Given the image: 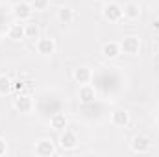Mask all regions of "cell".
<instances>
[{"mask_svg": "<svg viewBox=\"0 0 159 157\" xmlns=\"http://www.w3.org/2000/svg\"><path fill=\"white\" fill-rule=\"evenodd\" d=\"M129 146H131V150H133L135 154H148V152L152 150L154 142H152V139H150L148 135L139 133V135H135V137L131 139Z\"/></svg>", "mask_w": 159, "mask_h": 157, "instance_id": "6da1fadb", "label": "cell"}, {"mask_svg": "<svg viewBox=\"0 0 159 157\" xmlns=\"http://www.w3.org/2000/svg\"><path fill=\"white\" fill-rule=\"evenodd\" d=\"M11 11H13V17H15L19 22H26V20H30L32 15H34V7H32V4H28V2H15L13 7H11Z\"/></svg>", "mask_w": 159, "mask_h": 157, "instance_id": "7a4b0ae2", "label": "cell"}, {"mask_svg": "<svg viewBox=\"0 0 159 157\" xmlns=\"http://www.w3.org/2000/svg\"><path fill=\"white\" fill-rule=\"evenodd\" d=\"M141 50V39L137 35H128L120 41V52L128 56H137Z\"/></svg>", "mask_w": 159, "mask_h": 157, "instance_id": "3957f363", "label": "cell"}, {"mask_svg": "<svg viewBox=\"0 0 159 157\" xmlns=\"http://www.w3.org/2000/svg\"><path fill=\"white\" fill-rule=\"evenodd\" d=\"M13 109H15L17 113H20V115L32 113V109H34V100H32V96H30V94H19V96L15 98V102H13Z\"/></svg>", "mask_w": 159, "mask_h": 157, "instance_id": "277c9868", "label": "cell"}, {"mask_svg": "<svg viewBox=\"0 0 159 157\" xmlns=\"http://www.w3.org/2000/svg\"><path fill=\"white\" fill-rule=\"evenodd\" d=\"M102 17L107 22H120L124 19V13H122V7H120L119 4H107L102 9Z\"/></svg>", "mask_w": 159, "mask_h": 157, "instance_id": "5b68a950", "label": "cell"}, {"mask_svg": "<svg viewBox=\"0 0 159 157\" xmlns=\"http://www.w3.org/2000/svg\"><path fill=\"white\" fill-rule=\"evenodd\" d=\"M78 135L74 133V131H69V129H63V133H61V137H59V146L65 150V152H70V150H74L76 146H78Z\"/></svg>", "mask_w": 159, "mask_h": 157, "instance_id": "8992f818", "label": "cell"}, {"mask_svg": "<svg viewBox=\"0 0 159 157\" xmlns=\"http://www.w3.org/2000/svg\"><path fill=\"white\" fill-rule=\"evenodd\" d=\"M35 48H37V54H41V56H54L56 54V41L50 37H39L35 41Z\"/></svg>", "mask_w": 159, "mask_h": 157, "instance_id": "52a82bcc", "label": "cell"}, {"mask_svg": "<svg viewBox=\"0 0 159 157\" xmlns=\"http://www.w3.org/2000/svg\"><path fill=\"white\" fill-rule=\"evenodd\" d=\"M56 154V144L52 139H41L35 144V155L39 157H50Z\"/></svg>", "mask_w": 159, "mask_h": 157, "instance_id": "ba28073f", "label": "cell"}, {"mask_svg": "<svg viewBox=\"0 0 159 157\" xmlns=\"http://www.w3.org/2000/svg\"><path fill=\"white\" fill-rule=\"evenodd\" d=\"M7 39L13 41V43H20V41L26 39V26L22 22H17V24H11L7 28Z\"/></svg>", "mask_w": 159, "mask_h": 157, "instance_id": "9c48e42d", "label": "cell"}, {"mask_svg": "<svg viewBox=\"0 0 159 157\" xmlns=\"http://www.w3.org/2000/svg\"><path fill=\"white\" fill-rule=\"evenodd\" d=\"M78 98H80L81 104H91V102H94V98H96V89H94L91 83H83V85H80Z\"/></svg>", "mask_w": 159, "mask_h": 157, "instance_id": "30bf717a", "label": "cell"}, {"mask_svg": "<svg viewBox=\"0 0 159 157\" xmlns=\"http://www.w3.org/2000/svg\"><path fill=\"white\" fill-rule=\"evenodd\" d=\"M120 54V43H115V41H109V43H106L104 46H102V56L106 57V59H115V57H119Z\"/></svg>", "mask_w": 159, "mask_h": 157, "instance_id": "8fae6325", "label": "cell"}, {"mask_svg": "<svg viewBox=\"0 0 159 157\" xmlns=\"http://www.w3.org/2000/svg\"><path fill=\"white\" fill-rule=\"evenodd\" d=\"M72 78H74L76 83L83 85V83H89V81L93 79V72H91V69H89V67H78V69H74Z\"/></svg>", "mask_w": 159, "mask_h": 157, "instance_id": "7c38bea8", "label": "cell"}, {"mask_svg": "<svg viewBox=\"0 0 159 157\" xmlns=\"http://www.w3.org/2000/svg\"><path fill=\"white\" fill-rule=\"evenodd\" d=\"M122 13L128 20H137L141 17V6L137 2H128L124 7H122Z\"/></svg>", "mask_w": 159, "mask_h": 157, "instance_id": "4fadbf2b", "label": "cell"}, {"mask_svg": "<svg viewBox=\"0 0 159 157\" xmlns=\"http://www.w3.org/2000/svg\"><path fill=\"white\" fill-rule=\"evenodd\" d=\"M111 122H113V126H117V128H126V126L129 124V113H128L126 109H117V111L113 113V117H111Z\"/></svg>", "mask_w": 159, "mask_h": 157, "instance_id": "5bb4252c", "label": "cell"}, {"mask_svg": "<svg viewBox=\"0 0 159 157\" xmlns=\"http://www.w3.org/2000/svg\"><path fill=\"white\" fill-rule=\"evenodd\" d=\"M74 9L72 7H69V6H63V7H59L57 9V20L61 22V24H70L72 20H74Z\"/></svg>", "mask_w": 159, "mask_h": 157, "instance_id": "9a60e30c", "label": "cell"}, {"mask_svg": "<svg viewBox=\"0 0 159 157\" xmlns=\"http://www.w3.org/2000/svg\"><path fill=\"white\" fill-rule=\"evenodd\" d=\"M50 126H52V129H56V131H63V129L67 128V118H65V115L56 113L54 117L50 118Z\"/></svg>", "mask_w": 159, "mask_h": 157, "instance_id": "2e32d148", "label": "cell"}, {"mask_svg": "<svg viewBox=\"0 0 159 157\" xmlns=\"http://www.w3.org/2000/svg\"><path fill=\"white\" fill-rule=\"evenodd\" d=\"M26 26V39L37 41L41 37V28L35 24V22H30V24H24Z\"/></svg>", "mask_w": 159, "mask_h": 157, "instance_id": "e0dca14e", "label": "cell"}, {"mask_svg": "<svg viewBox=\"0 0 159 157\" xmlns=\"http://www.w3.org/2000/svg\"><path fill=\"white\" fill-rule=\"evenodd\" d=\"M11 89H13V81H11V78L6 76V74H2V76H0V94H9Z\"/></svg>", "mask_w": 159, "mask_h": 157, "instance_id": "ac0fdd59", "label": "cell"}, {"mask_svg": "<svg viewBox=\"0 0 159 157\" xmlns=\"http://www.w3.org/2000/svg\"><path fill=\"white\" fill-rule=\"evenodd\" d=\"M30 4H32L34 11H44V9H48V6H50V0H32Z\"/></svg>", "mask_w": 159, "mask_h": 157, "instance_id": "d6986e66", "label": "cell"}, {"mask_svg": "<svg viewBox=\"0 0 159 157\" xmlns=\"http://www.w3.org/2000/svg\"><path fill=\"white\" fill-rule=\"evenodd\" d=\"M6 152H7V144H6V141H4V139L0 137V157L4 155Z\"/></svg>", "mask_w": 159, "mask_h": 157, "instance_id": "ffe728a7", "label": "cell"}, {"mask_svg": "<svg viewBox=\"0 0 159 157\" xmlns=\"http://www.w3.org/2000/svg\"><path fill=\"white\" fill-rule=\"evenodd\" d=\"M154 26H156V30H159V20H156V22H154Z\"/></svg>", "mask_w": 159, "mask_h": 157, "instance_id": "44dd1931", "label": "cell"}]
</instances>
